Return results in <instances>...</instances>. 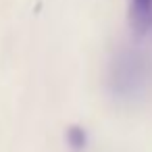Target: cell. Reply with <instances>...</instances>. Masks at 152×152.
Listing matches in <instances>:
<instances>
[{
  "label": "cell",
  "instance_id": "1",
  "mask_svg": "<svg viewBox=\"0 0 152 152\" xmlns=\"http://www.w3.org/2000/svg\"><path fill=\"white\" fill-rule=\"evenodd\" d=\"M148 79L150 69L142 54L131 50H123L121 54H117L110 69V86L115 94H119L123 100H133L148 88Z\"/></svg>",
  "mask_w": 152,
  "mask_h": 152
},
{
  "label": "cell",
  "instance_id": "2",
  "mask_svg": "<svg viewBox=\"0 0 152 152\" xmlns=\"http://www.w3.org/2000/svg\"><path fill=\"white\" fill-rule=\"evenodd\" d=\"M129 25L135 34H146L152 27V0H127Z\"/></svg>",
  "mask_w": 152,
  "mask_h": 152
}]
</instances>
